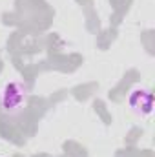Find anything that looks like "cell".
<instances>
[{
    "instance_id": "cell-1",
    "label": "cell",
    "mask_w": 155,
    "mask_h": 157,
    "mask_svg": "<svg viewBox=\"0 0 155 157\" xmlns=\"http://www.w3.org/2000/svg\"><path fill=\"white\" fill-rule=\"evenodd\" d=\"M26 104H28V86L18 80L9 82L0 95L2 110L9 115H15V113L22 112Z\"/></svg>"
},
{
    "instance_id": "cell-2",
    "label": "cell",
    "mask_w": 155,
    "mask_h": 157,
    "mask_svg": "<svg viewBox=\"0 0 155 157\" xmlns=\"http://www.w3.org/2000/svg\"><path fill=\"white\" fill-rule=\"evenodd\" d=\"M130 106H131L137 113L150 115V113H152V108H153V97H152V93L146 91V90H135V91H131V95H130Z\"/></svg>"
}]
</instances>
